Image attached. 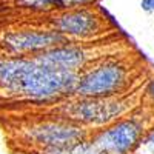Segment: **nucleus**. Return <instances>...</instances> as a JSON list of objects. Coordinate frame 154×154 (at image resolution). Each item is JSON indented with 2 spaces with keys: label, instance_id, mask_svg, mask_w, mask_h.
<instances>
[{
  "label": "nucleus",
  "instance_id": "nucleus-1",
  "mask_svg": "<svg viewBox=\"0 0 154 154\" xmlns=\"http://www.w3.org/2000/svg\"><path fill=\"white\" fill-rule=\"evenodd\" d=\"M79 72L45 68L32 57L0 56V91L32 102H56L74 96Z\"/></svg>",
  "mask_w": 154,
  "mask_h": 154
},
{
  "label": "nucleus",
  "instance_id": "nucleus-2",
  "mask_svg": "<svg viewBox=\"0 0 154 154\" xmlns=\"http://www.w3.org/2000/svg\"><path fill=\"white\" fill-rule=\"evenodd\" d=\"M130 85V69L119 60H103L79 74L74 96L77 97H117Z\"/></svg>",
  "mask_w": 154,
  "mask_h": 154
},
{
  "label": "nucleus",
  "instance_id": "nucleus-3",
  "mask_svg": "<svg viewBox=\"0 0 154 154\" xmlns=\"http://www.w3.org/2000/svg\"><path fill=\"white\" fill-rule=\"evenodd\" d=\"M46 25L75 43V40H91L102 35L106 29V19L97 8L88 6L53 12Z\"/></svg>",
  "mask_w": 154,
  "mask_h": 154
},
{
  "label": "nucleus",
  "instance_id": "nucleus-4",
  "mask_svg": "<svg viewBox=\"0 0 154 154\" xmlns=\"http://www.w3.org/2000/svg\"><path fill=\"white\" fill-rule=\"evenodd\" d=\"M128 105L130 102L122 97H79L63 106V116L77 125L99 126L119 119L128 109Z\"/></svg>",
  "mask_w": 154,
  "mask_h": 154
},
{
  "label": "nucleus",
  "instance_id": "nucleus-5",
  "mask_svg": "<svg viewBox=\"0 0 154 154\" xmlns=\"http://www.w3.org/2000/svg\"><path fill=\"white\" fill-rule=\"evenodd\" d=\"M65 43H69L68 38L51 28L11 29L0 37V48L5 56L19 57H32L49 48Z\"/></svg>",
  "mask_w": 154,
  "mask_h": 154
},
{
  "label": "nucleus",
  "instance_id": "nucleus-6",
  "mask_svg": "<svg viewBox=\"0 0 154 154\" xmlns=\"http://www.w3.org/2000/svg\"><path fill=\"white\" fill-rule=\"evenodd\" d=\"M28 136L34 143L42 145L45 151H51L68 149L83 142L85 131L80 125L69 120H51L29 128Z\"/></svg>",
  "mask_w": 154,
  "mask_h": 154
},
{
  "label": "nucleus",
  "instance_id": "nucleus-7",
  "mask_svg": "<svg viewBox=\"0 0 154 154\" xmlns=\"http://www.w3.org/2000/svg\"><path fill=\"white\" fill-rule=\"evenodd\" d=\"M143 128L140 122L136 119H123L100 131L93 143L105 154H130L140 143Z\"/></svg>",
  "mask_w": 154,
  "mask_h": 154
},
{
  "label": "nucleus",
  "instance_id": "nucleus-8",
  "mask_svg": "<svg viewBox=\"0 0 154 154\" xmlns=\"http://www.w3.org/2000/svg\"><path fill=\"white\" fill-rule=\"evenodd\" d=\"M32 59L45 68L62 72H79L91 59L89 49L74 42L49 48L43 53L32 56Z\"/></svg>",
  "mask_w": 154,
  "mask_h": 154
},
{
  "label": "nucleus",
  "instance_id": "nucleus-9",
  "mask_svg": "<svg viewBox=\"0 0 154 154\" xmlns=\"http://www.w3.org/2000/svg\"><path fill=\"white\" fill-rule=\"evenodd\" d=\"M16 6L32 12H57L60 9V0H14Z\"/></svg>",
  "mask_w": 154,
  "mask_h": 154
},
{
  "label": "nucleus",
  "instance_id": "nucleus-10",
  "mask_svg": "<svg viewBox=\"0 0 154 154\" xmlns=\"http://www.w3.org/2000/svg\"><path fill=\"white\" fill-rule=\"evenodd\" d=\"M96 2L97 0H60V9L59 11L74 9V8H88Z\"/></svg>",
  "mask_w": 154,
  "mask_h": 154
},
{
  "label": "nucleus",
  "instance_id": "nucleus-11",
  "mask_svg": "<svg viewBox=\"0 0 154 154\" xmlns=\"http://www.w3.org/2000/svg\"><path fill=\"white\" fill-rule=\"evenodd\" d=\"M142 146L146 149L148 154H154V130H151L142 140Z\"/></svg>",
  "mask_w": 154,
  "mask_h": 154
},
{
  "label": "nucleus",
  "instance_id": "nucleus-12",
  "mask_svg": "<svg viewBox=\"0 0 154 154\" xmlns=\"http://www.w3.org/2000/svg\"><path fill=\"white\" fill-rule=\"evenodd\" d=\"M140 8H142V11L151 14V12H154V0H142L140 2Z\"/></svg>",
  "mask_w": 154,
  "mask_h": 154
},
{
  "label": "nucleus",
  "instance_id": "nucleus-13",
  "mask_svg": "<svg viewBox=\"0 0 154 154\" xmlns=\"http://www.w3.org/2000/svg\"><path fill=\"white\" fill-rule=\"evenodd\" d=\"M145 94L148 96V99L151 100V103H154V77L148 82L146 88H145Z\"/></svg>",
  "mask_w": 154,
  "mask_h": 154
},
{
  "label": "nucleus",
  "instance_id": "nucleus-14",
  "mask_svg": "<svg viewBox=\"0 0 154 154\" xmlns=\"http://www.w3.org/2000/svg\"><path fill=\"white\" fill-rule=\"evenodd\" d=\"M96 154H105V152H102V151H97V152H96Z\"/></svg>",
  "mask_w": 154,
  "mask_h": 154
},
{
  "label": "nucleus",
  "instance_id": "nucleus-15",
  "mask_svg": "<svg viewBox=\"0 0 154 154\" xmlns=\"http://www.w3.org/2000/svg\"><path fill=\"white\" fill-rule=\"evenodd\" d=\"M29 154H38V152H29Z\"/></svg>",
  "mask_w": 154,
  "mask_h": 154
}]
</instances>
